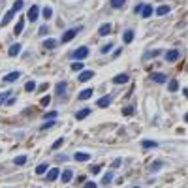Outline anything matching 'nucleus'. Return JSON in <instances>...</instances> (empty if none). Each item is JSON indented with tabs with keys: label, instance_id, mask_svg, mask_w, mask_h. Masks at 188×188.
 <instances>
[{
	"label": "nucleus",
	"instance_id": "nucleus-7",
	"mask_svg": "<svg viewBox=\"0 0 188 188\" xmlns=\"http://www.w3.org/2000/svg\"><path fill=\"white\" fill-rule=\"evenodd\" d=\"M21 77V72H9L8 75H4V81L6 83H13V81H17Z\"/></svg>",
	"mask_w": 188,
	"mask_h": 188
},
{
	"label": "nucleus",
	"instance_id": "nucleus-35",
	"mask_svg": "<svg viewBox=\"0 0 188 188\" xmlns=\"http://www.w3.org/2000/svg\"><path fill=\"white\" fill-rule=\"evenodd\" d=\"M55 126V121H49V122H43L41 126H40V130L43 132V130H49V128H53Z\"/></svg>",
	"mask_w": 188,
	"mask_h": 188
},
{
	"label": "nucleus",
	"instance_id": "nucleus-49",
	"mask_svg": "<svg viewBox=\"0 0 188 188\" xmlns=\"http://www.w3.org/2000/svg\"><path fill=\"white\" fill-rule=\"evenodd\" d=\"M121 53H122V49H117V51L113 53V56H121Z\"/></svg>",
	"mask_w": 188,
	"mask_h": 188
},
{
	"label": "nucleus",
	"instance_id": "nucleus-47",
	"mask_svg": "<svg viewBox=\"0 0 188 188\" xmlns=\"http://www.w3.org/2000/svg\"><path fill=\"white\" fill-rule=\"evenodd\" d=\"M56 160H58V162H64V160H66V154H56Z\"/></svg>",
	"mask_w": 188,
	"mask_h": 188
},
{
	"label": "nucleus",
	"instance_id": "nucleus-29",
	"mask_svg": "<svg viewBox=\"0 0 188 188\" xmlns=\"http://www.w3.org/2000/svg\"><path fill=\"white\" fill-rule=\"evenodd\" d=\"M47 168H49V164H40V166L36 168V175H43V173L47 171Z\"/></svg>",
	"mask_w": 188,
	"mask_h": 188
},
{
	"label": "nucleus",
	"instance_id": "nucleus-6",
	"mask_svg": "<svg viewBox=\"0 0 188 188\" xmlns=\"http://www.w3.org/2000/svg\"><path fill=\"white\" fill-rule=\"evenodd\" d=\"M58 175H60V169H58V168H53V169L47 171V177H45V179H47L49 183H53V181L58 179Z\"/></svg>",
	"mask_w": 188,
	"mask_h": 188
},
{
	"label": "nucleus",
	"instance_id": "nucleus-10",
	"mask_svg": "<svg viewBox=\"0 0 188 188\" xmlns=\"http://www.w3.org/2000/svg\"><path fill=\"white\" fill-rule=\"evenodd\" d=\"M66 87H68V85H66V81L56 83V87H55V89H56V96H64V94H66Z\"/></svg>",
	"mask_w": 188,
	"mask_h": 188
},
{
	"label": "nucleus",
	"instance_id": "nucleus-41",
	"mask_svg": "<svg viewBox=\"0 0 188 188\" xmlns=\"http://www.w3.org/2000/svg\"><path fill=\"white\" fill-rule=\"evenodd\" d=\"M143 6H145V4H136V6H134V13H141Z\"/></svg>",
	"mask_w": 188,
	"mask_h": 188
},
{
	"label": "nucleus",
	"instance_id": "nucleus-31",
	"mask_svg": "<svg viewBox=\"0 0 188 188\" xmlns=\"http://www.w3.org/2000/svg\"><path fill=\"white\" fill-rule=\"evenodd\" d=\"M13 164H15V166H23V164H26V156H24V154L17 156V158L13 160Z\"/></svg>",
	"mask_w": 188,
	"mask_h": 188
},
{
	"label": "nucleus",
	"instance_id": "nucleus-51",
	"mask_svg": "<svg viewBox=\"0 0 188 188\" xmlns=\"http://www.w3.org/2000/svg\"><path fill=\"white\" fill-rule=\"evenodd\" d=\"M36 188H40V186H36Z\"/></svg>",
	"mask_w": 188,
	"mask_h": 188
},
{
	"label": "nucleus",
	"instance_id": "nucleus-23",
	"mask_svg": "<svg viewBox=\"0 0 188 188\" xmlns=\"http://www.w3.org/2000/svg\"><path fill=\"white\" fill-rule=\"evenodd\" d=\"M23 28H24V19H19V21H17V24H15V30H13V32H15V36H19V34L23 32Z\"/></svg>",
	"mask_w": 188,
	"mask_h": 188
},
{
	"label": "nucleus",
	"instance_id": "nucleus-9",
	"mask_svg": "<svg viewBox=\"0 0 188 188\" xmlns=\"http://www.w3.org/2000/svg\"><path fill=\"white\" fill-rule=\"evenodd\" d=\"M128 79H130V77H128L126 73H121V75H115V77H113V83H115V85H122V83H128Z\"/></svg>",
	"mask_w": 188,
	"mask_h": 188
},
{
	"label": "nucleus",
	"instance_id": "nucleus-50",
	"mask_svg": "<svg viewBox=\"0 0 188 188\" xmlns=\"http://www.w3.org/2000/svg\"><path fill=\"white\" fill-rule=\"evenodd\" d=\"M132 188H139V186H132Z\"/></svg>",
	"mask_w": 188,
	"mask_h": 188
},
{
	"label": "nucleus",
	"instance_id": "nucleus-34",
	"mask_svg": "<svg viewBox=\"0 0 188 188\" xmlns=\"http://www.w3.org/2000/svg\"><path fill=\"white\" fill-rule=\"evenodd\" d=\"M43 17H45V19H51V17H53V9H51L49 6L43 8Z\"/></svg>",
	"mask_w": 188,
	"mask_h": 188
},
{
	"label": "nucleus",
	"instance_id": "nucleus-36",
	"mask_svg": "<svg viewBox=\"0 0 188 188\" xmlns=\"http://www.w3.org/2000/svg\"><path fill=\"white\" fill-rule=\"evenodd\" d=\"M72 70H73V72H83V64H81V62H73V64H72Z\"/></svg>",
	"mask_w": 188,
	"mask_h": 188
},
{
	"label": "nucleus",
	"instance_id": "nucleus-25",
	"mask_svg": "<svg viewBox=\"0 0 188 188\" xmlns=\"http://www.w3.org/2000/svg\"><path fill=\"white\" fill-rule=\"evenodd\" d=\"M122 38H124V43H132L134 41V30H126Z\"/></svg>",
	"mask_w": 188,
	"mask_h": 188
},
{
	"label": "nucleus",
	"instance_id": "nucleus-40",
	"mask_svg": "<svg viewBox=\"0 0 188 188\" xmlns=\"http://www.w3.org/2000/svg\"><path fill=\"white\" fill-rule=\"evenodd\" d=\"M38 32H40V36H45V34L49 32V26H47V24H43V26H41V28H40Z\"/></svg>",
	"mask_w": 188,
	"mask_h": 188
},
{
	"label": "nucleus",
	"instance_id": "nucleus-44",
	"mask_svg": "<svg viewBox=\"0 0 188 188\" xmlns=\"http://www.w3.org/2000/svg\"><path fill=\"white\" fill-rule=\"evenodd\" d=\"M121 166H122V160H121V158H117V160L113 162V166H111V168H121Z\"/></svg>",
	"mask_w": 188,
	"mask_h": 188
},
{
	"label": "nucleus",
	"instance_id": "nucleus-24",
	"mask_svg": "<svg viewBox=\"0 0 188 188\" xmlns=\"http://www.w3.org/2000/svg\"><path fill=\"white\" fill-rule=\"evenodd\" d=\"M162 166H164V164H162L160 160H156V162H153V166L149 168V171H151V173H156V171H160V169H162Z\"/></svg>",
	"mask_w": 188,
	"mask_h": 188
},
{
	"label": "nucleus",
	"instance_id": "nucleus-42",
	"mask_svg": "<svg viewBox=\"0 0 188 188\" xmlns=\"http://www.w3.org/2000/svg\"><path fill=\"white\" fill-rule=\"evenodd\" d=\"M49 102H51V96H43L41 98V105H49Z\"/></svg>",
	"mask_w": 188,
	"mask_h": 188
},
{
	"label": "nucleus",
	"instance_id": "nucleus-2",
	"mask_svg": "<svg viewBox=\"0 0 188 188\" xmlns=\"http://www.w3.org/2000/svg\"><path fill=\"white\" fill-rule=\"evenodd\" d=\"M89 53H90V51H89V47H87V45H81L79 49H75V53H73V58H75L77 62H81L83 58H87V56H89Z\"/></svg>",
	"mask_w": 188,
	"mask_h": 188
},
{
	"label": "nucleus",
	"instance_id": "nucleus-38",
	"mask_svg": "<svg viewBox=\"0 0 188 188\" xmlns=\"http://www.w3.org/2000/svg\"><path fill=\"white\" fill-rule=\"evenodd\" d=\"M8 98H9V90H6L4 94H0V105H2V104H6V100H8Z\"/></svg>",
	"mask_w": 188,
	"mask_h": 188
},
{
	"label": "nucleus",
	"instance_id": "nucleus-39",
	"mask_svg": "<svg viewBox=\"0 0 188 188\" xmlns=\"http://www.w3.org/2000/svg\"><path fill=\"white\" fill-rule=\"evenodd\" d=\"M111 49H113V43H105V45H104V47H102V53H104V55H105V53H109V51H111Z\"/></svg>",
	"mask_w": 188,
	"mask_h": 188
},
{
	"label": "nucleus",
	"instance_id": "nucleus-43",
	"mask_svg": "<svg viewBox=\"0 0 188 188\" xmlns=\"http://www.w3.org/2000/svg\"><path fill=\"white\" fill-rule=\"evenodd\" d=\"M122 113H124V115H132V113H134V107H132V105H128V107H124V111H122Z\"/></svg>",
	"mask_w": 188,
	"mask_h": 188
},
{
	"label": "nucleus",
	"instance_id": "nucleus-28",
	"mask_svg": "<svg viewBox=\"0 0 188 188\" xmlns=\"http://www.w3.org/2000/svg\"><path fill=\"white\" fill-rule=\"evenodd\" d=\"M168 89H169V92H177V90H179V83H177V79H171L169 85H168Z\"/></svg>",
	"mask_w": 188,
	"mask_h": 188
},
{
	"label": "nucleus",
	"instance_id": "nucleus-11",
	"mask_svg": "<svg viewBox=\"0 0 188 188\" xmlns=\"http://www.w3.org/2000/svg\"><path fill=\"white\" fill-rule=\"evenodd\" d=\"M109 104H111V96H102V98L96 102V105H98V107H102V109H104V107H107Z\"/></svg>",
	"mask_w": 188,
	"mask_h": 188
},
{
	"label": "nucleus",
	"instance_id": "nucleus-27",
	"mask_svg": "<svg viewBox=\"0 0 188 188\" xmlns=\"http://www.w3.org/2000/svg\"><path fill=\"white\" fill-rule=\"evenodd\" d=\"M36 87H38V85H36V81H26L24 90H26V92H34V90H36Z\"/></svg>",
	"mask_w": 188,
	"mask_h": 188
},
{
	"label": "nucleus",
	"instance_id": "nucleus-4",
	"mask_svg": "<svg viewBox=\"0 0 188 188\" xmlns=\"http://www.w3.org/2000/svg\"><path fill=\"white\" fill-rule=\"evenodd\" d=\"M179 56H181V53L177 49H171V51L166 53V60L168 62H175V60H179Z\"/></svg>",
	"mask_w": 188,
	"mask_h": 188
},
{
	"label": "nucleus",
	"instance_id": "nucleus-13",
	"mask_svg": "<svg viewBox=\"0 0 188 188\" xmlns=\"http://www.w3.org/2000/svg\"><path fill=\"white\" fill-rule=\"evenodd\" d=\"M19 53H21V43H13V45L9 47V51H8L9 56H17Z\"/></svg>",
	"mask_w": 188,
	"mask_h": 188
},
{
	"label": "nucleus",
	"instance_id": "nucleus-37",
	"mask_svg": "<svg viewBox=\"0 0 188 188\" xmlns=\"http://www.w3.org/2000/svg\"><path fill=\"white\" fill-rule=\"evenodd\" d=\"M64 145V137H60V139H56L55 143H53V149H60Z\"/></svg>",
	"mask_w": 188,
	"mask_h": 188
},
{
	"label": "nucleus",
	"instance_id": "nucleus-20",
	"mask_svg": "<svg viewBox=\"0 0 188 188\" xmlns=\"http://www.w3.org/2000/svg\"><path fill=\"white\" fill-rule=\"evenodd\" d=\"M111 183H113V171H107V173L104 175V179H102V185L107 186V185H111Z\"/></svg>",
	"mask_w": 188,
	"mask_h": 188
},
{
	"label": "nucleus",
	"instance_id": "nucleus-32",
	"mask_svg": "<svg viewBox=\"0 0 188 188\" xmlns=\"http://www.w3.org/2000/svg\"><path fill=\"white\" fill-rule=\"evenodd\" d=\"M56 117H58V111H49V113H45V115H43V119H45V121H51V119H56Z\"/></svg>",
	"mask_w": 188,
	"mask_h": 188
},
{
	"label": "nucleus",
	"instance_id": "nucleus-45",
	"mask_svg": "<svg viewBox=\"0 0 188 188\" xmlns=\"http://www.w3.org/2000/svg\"><path fill=\"white\" fill-rule=\"evenodd\" d=\"M90 173H100V166H92V168H90Z\"/></svg>",
	"mask_w": 188,
	"mask_h": 188
},
{
	"label": "nucleus",
	"instance_id": "nucleus-18",
	"mask_svg": "<svg viewBox=\"0 0 188 188\" xmlns=\"http://www.w3.org/2000/svg\"><path fill=\"white\" fill-rule=\"evenodd\" d=\"M98 34H100V36H105V34H111V24H109V23L102 24V26H100V30H98Z\"/></svg>",
	"mask_w": 188,
	"mask_h": 188
},
{
	"label": "nucleus",
	"instance_id": "nucleus-30",
	"mask_svg": "<svg viewBox=\"0 0 188 188\" xmlns=\"http://www.w3.org/2000/svg\"><path fill=\"white\" fill-rule=\"evenodd\" d=\"M124 4H126V0H111V8H115V9L124 8Z\"/></svg>",
	"mask_w": 188,
	"mask_h": 188
},
{
	"label": "nucleus",
	"instance_id": "nucleus-12",
	"mask_svg": "<svg viewBox=\"0 0 188 188\" xmlns=\"http://www.w3.org/2000/svg\"><path fill=\"white\" fill-rule=\"evenodd\" d=\"M72 177H73V171H72V169H64L62 175H60V181H62V183H70Z\"/></svg>",
	"mask_w": 188,
	"mask_h": 188
},
{
	"label": "nucleus",
	"instance_id": "nucleus-14",
	"mask_svg": "<svg viewBox=\"0 0 188 188\" xmlns=\"http://www.w3.org/2000/svg\"><path fill=\"white\" fill-rule=\"evenodd\" d=\"M151 81H154V83H166V73H151Z\"/></svg>",
	"mask_w": 188,
	"mask_h": 188
},
{
	"label": "nucleus",
	"instance_id": "nucleus-22",
	"mask_svg": "<svg viewBox=\"0 0 188 188\" xmlns=\"http://www.w3.org/2000/svg\"><path fill=\"white\" fill-rule=\"evenodd\" d=\"M13 15H15V13H13L11 9H9V11H6V15H4V19H2V23H0V24H2V26H6V24L13 19Z\"/></svg>",
	"mask_w": 188,
	"mask_h": 188
},
{
	"label": "nucleus",
	"instance_id": "nucleus-46",
	"mask_svg": "<svg viewBox=\"0 0 188 188\" xmlns=\"http://www.w3.org/2000/svg\"><path fill=\"white\" fill-rule=\"evenodd\" d=\"M13 104H15V98H8L6 100V105H13Z\"/></svg>",
	"mask_w": 188,
	"mask_h": 188
},
{
	"label": "nucleus",
	"instance_id": "nucleus-48",
	"mask_svg": "<svg viewBox=\"0 0 188 188\" xmlns=\"http://www.w3.org/2000/svg\"><path fill=\"white\" fill-rule=\"evenodd\" d=\"M85 188H96V183H92V181H90V183H85Z\"/></svg>",
	"mask_w": 188,
	"mask_h": 188
},
{
	"label": "nucleus",
	"instance_id": "nucleus-3",
	"mask_svg": "<svg viewBox=\"0 0 188 188\" xmlns=\"http://www.w3.org/2000/svg\"><path fill=\"white\" fill-rule=\"evenodd\" d=\"M38 17H40V8L34 4V6H30V9H28V13H26V19H28L30 23H34Z\"/></svg>",
	"mask_w": 188,
	"mask_h": 188
},
{
	"label": "nucleus",
	"instance_id": "nucleus-8",
	"mask_svg": "<svg viewBox=\"0 0 188 188\" xmlns=\"http://www.w3.org/2000/svg\"><path fill=\"white\" fill-rule=\"evenodd\" d=\"M73 160H75V162H87V160H90V154H89V153H75V154H73Z\"/></svg>",
	"mask_w": 188,
	"mask_h": 188
},
{
	"label": "nucleus",
	"instance_id": "nucleus-33",
	"mask_svg": "<svg viewBox=\"0 0 188 188\" xmlns=\"http://www.w3.org/2000/svg\"><path fill=\"white\" fill-rule=\"evenodd\" d=\"M21 8H23V0H15V4H13V6H11V11H13V13H15V11H19V9H21Z\"/></svg>",
	"mask_w": 188,
	"mask_h": 188
},
{
	"label": "nucleus",
	"instance_id": "nucleus-26",
	"mask_svg": "<svg viewBox=\"0 0 188 188\" xmlns=\"http://www.w3.org/2000/svg\"><path fill=\"white\" fill-rule=\"evenodd\" d=\"M56 45H58L56 40H45V41H43V47H45V49H55Z\"/></svg>",
	"mask_w": 188,
	"mask_h": 188
},
{
	"label": "nucleus",
	"instance_id": "nucleus-19",
	"mask_svg": "<svg viewBox=\"0 0 188 188\" xmlns=\"http://www.w3.org/2000/svg\"><path fill=\"white\" fill-rule=\"evenodd\" d=\"M141 147H143V149H156L158 143H156V141H151V139H145V141H141Z\"/></svg>",
	"mask_w": 188,
	"mask_h": 188
},
{
	"label": "nucleus",
	"instance_id": "nucleus-21",
	"mask_svg": "<svg viewBox=\"0 0 188 188\" xmlns=\"http://www.w3.org/2000/svg\"><path fill=\"white\" fill-rule=\"evenodd\" d=\"M153 13H154L153 6H143V9H141V17H151Z\"/></svg>",
	"mask_w": 188,
	"mask_h": 188
},
{
	"label": "nucleus",
	"instance_id": "nucleus-15",
	"mask_svg": "<svg viewBox=\"0 0 188 188\" xmlns=\"http://www.w3.org/2000/svg\"><path fill=\"white\" fill-rule=\"evenodd\" d=\"M92 92H94L92 89H83V90L79 92V96H77V98H79V100H89V98L92 96Z\"/></svg>",
	"mask_w": 188,
	"mask_h": 188
},
{
	"label": "nucleus",
	"instance_id": "nucleus-16",
	"mask_svg": "<svg viewBox=\"0 0 188 188\" xmlns=\"http://www.w3.org/2000/svg\"><path fill=\"white\" fill-rule=\"evenodd\" d=\"M90 115V109L89 107H85V109H81V111H77L75 113V121H83L85 117H89Z\"/></svg>",
	"mask_w": 188,
	"mask_h": 188
},
{
	"label": "nucleus",
	"instance_id": "nucleus-1",
	"mask_svg": "<svg viewBox=\"0 0 188 188\" xmlns=\"http://www.w3.org/2000/svg\"><path fill=\"white\" fill-rule=\"evenodd\" d=\"M83 30V26H75V28H70V30H66L64 34H62V38H60V43H68V41H72L79 32Z\"/></svg>",
	"mask_w": 188,
	"mask_h": 188
},
{
	"label": "nucleus",
	"instance_id": "nucleus-17",
	"mask_svg": "<svg viewBox=\"0 0 188 188\" xmlns=\"http://www.w3.org/2000/svg\"><path fill=\"white\" fill-rule=\"evenodd\" d=\"M169 11H171V8H169L168 4H162V6L154 11V13H156V15H166V13H169Z\"/></svg>",
	"mask_w": 188,
	"mask_h": 188
},
{
	"label": "nucleus",
	"instance_id": "nucleus-5",
	"mask_svg": "<svg viewBox=\"0 0 188 188\" xmlns=\"http://www.w3.org/2000/svg\"><path fill=\"white\" fill-rule=\"evenodd\" d=\"M94 75H96V73H94L92 70H83V72H81V75H79V81H81V83H85V81H90Z\"/></svg>",
	"mask_w": 188,
	"mask_h": 188
}]
</instances>
